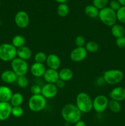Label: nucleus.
Returning a JSON list of instances; mask_svg holds the SVG:
<instances>
[{
	"mask_svg": "<svg viewBox=\"0 0 125 126\" xmlns=\"http://www.w3.org/2000/svg\"><path fill=\"white\" fill-rule=\"evenodd\" d=\"M109 7L115 12H116L121 7V5L117 0H111L109 2Z\"/></svg>",
	"mask_w": 125,
	"mask_h": 126,
	"instance_id": "35",
	"label": "nucleus"
},
{
	"mask_svg": "<svg viewBox=\"0 0 125 126\" xmlns=\"http://www.w3.org/2000/svg\"><path fill=\"white\" fill-rule=\"evenodd\" d=\"M24 114V110L21 106L18 107H12L11 114L15 118L22 117Z\"/></svg>",
	"mask_w": 125,
	"mask_h": 126,
	"instance_id": "31",
	"label": "nucleus"
},
{
	"mask_svg": "<svg viewBox=\"0 0 125 126\" xmlns=\"http://www.w3.org/2000/svg\"><path fill=\"white\" fill-rule=\"evenodd\" d=\"M25 43L26 39L25 37L23 36L20 35V34H17V35L14 36L12 39V41H11V44L16 49H18L21 47L25 46Z\"/></svg>",
	"mask_w": 125,
	"mask_h": 126,
	"instance_id": "24",
	"label": "nucleus"
},
{
	"mask_svg": "<svg viewBox=\"0 0 125 126\" xmlns=\"http://www.w3.org/2000/svg\"><path fill=\"white\" fill-rule=\"evenodd\" d=\"M45 63L48 68L52 70H58L61 66V59L55 54H49Z\"/></svg>",
	"mask_w": 125,
	"mask_h": 126,
	"instance_id": "12",
	"label": "nucleus"
},
{
	"mask_svg": "<svg viewBox=\"0 0 125 126\" xmlns=\"http://www.w3.org/2000/svg\"><path fill=\"white\" fill-rule=\"evenodd\" d=\"M124 78V73L118 69H110L105 71L103 75L102 79L104 82L109 85H116L122 81Z\"/></svg>",
	"mask_w": 125,
	"mask_h": 126,
	"instance_id": "4",
	"label": "nucleus"
},
{
	"mask_svg": "<svg viewBox=\"0 0 125 126\" xmlns=\"http://www.w3.org/2000/svg\"><path fill=\"white\" fill-rule=\"evenodd\" d=\"M84 47L85 48L87 52L93 54V53L97 52L99 50V46L98 43H96V42L90 41H88L86 43Z\"/></svg>",
	"mask_w": 125,
	"mask_h": 126,
	"instance_id": "25",
	"label": "nucleus"
},
{
	"mask_svg": "<svg viewBox=\"0 0 125 126\" xmlns=\"http://www.w3.org/2000/svg\"><path fill=\"white\" fill-rule=\"evenodd\" d=\"M30 92L32 95L41 94L42 87L38 84H34L31 87Z\"/></svg>",
	"mask_w": 125,
	"mask_h": 126,
	"instance_id": "34",
	"label": "nucleus"
},
{
	"mask_svg": "<svg viewBox=\"0 0 125 126\" xmlns=\"http://www.w3.org/2000/svg\"><path fill=\"white\" fill-rule=\"evenodd\" d=\"M31 50L28 47L24 46L18 49H17V57L27 61L31 59Z\"/></svg>",
	"mask_w": 125,
	"mask_h": 126,
	"instance_id": "19",
	"label": "nucleus"
},
{
	"mask_svg": "<svg viewBox=\"0 0 125 126\" xmlns=\"http://www.w3.org/2000/svg\"><path fill=\"white\" fill-rule=\"evenodd\" d=\"M23 101H24V97L23 94L20 92H15L12 94L9 103L12 107H18V106H21Z\"/></svg>",
	"mask_w": 125,
	"mask_h": 126,
	"instance_id": "23",
	"label": "nucleus"
},
{
	"mask_svg": "<svg viewBox=\"0 0 125 126\" xmlns=\"http://www.w3.org/2000/svg\"><path fill=\"white\" fill-rule=\"evenodd\" d=\"M55 84L56 85V87H57L58 89H63L65 87V86H66V82L62 81V80L60 79H59L55 82Z\"/></svg>",
	"mask_w": 125,
	"mask_h": 126,
	"instance_id": "37",
	"label": "nucleus"
},
{
	"mask_svg": "<svg viewBox=\"0 0 125 126\" xmlns=\"http://www.w3.org/2000/svg\"><path fill=\"white\" fill-rule=\"evenodd\" d=\"M111 33L116 39L125 36V28L121 24L116 23L111 27Z\"/></svg>",
	"mask_w": 125,
	"mask_h": 126,
	"instance_id": "20",
	"label": "nucleus"
},
{
	"mask_svg": "<svg viewBox=\"0 0 125 126\" xmlns=\"http://www.w3.org/2000/svg\"><path fill=\"white\" fill-rule=\"evenodd\" d=\"M115 44L118 47L120 48V49L125 48V36L116 38L115 40Z\"/></svg>",
	"mask_w": 125,
	"mask_h": 126,
	"instance_id": "36",
	"label": "nucleus"
},
{
	"mask_svg": "<svg viewBox=\"0 0 125 126\" xmlns=\"http://www.w3.org/2000/svg\"><path fill=\"white\" fill-rule=\"evenodd\" d=\"M75 105L82 113H87L93 110V100L87 93L81 92L75 98Z\"/></svg>",
	"mask_w": 125,
	"mask_h": 126,
	"instance_id": "2",
	"label": "nucleus"
},
{
	"mask_svg": "<svg viewBox=\"0 0 125 126\" xmlns=\"http://www.w3.org/2000/svg\"><path fill=\"white\" fill-rule=\"evenodd\" d=\"M43 78L47 83L51 84H55V82L60 79L58 70L50 68L46 69Z\"/></svg>",
	"mask_w": 125,
	"mask_h": 126,
	"instance_id": "16",
	"label": "nucleus"
},
{
	"mask_svg": "<svg viewBox=\"0 0 125 126\" xmlns=\"http://www.w3.org/2000/svg\"><path fill=\"white\" fill-rule=\"evenodd\" d=\"M59 78L62 81H69L73 78L74 73L72 70L69 68H63L58 71Z\"/></svg>",
	"mask_w": 125,
	"mask_h": 126,
	"instance_id": "21",
	"label": "nucleus"
},
{
	"mask_svg": "<svg viewBox=\"0 0 125 126\" xmlns=\"http://www.w3.org/2000/svg\"><path fill=\"white\" fill-rule=\"evenodd\" d=\"M58 92V89L55 84L46 83L42 87L41 95L46 99H51L56 96Z\"/></svg>",
	"mask_w": 125,
	"mask_h": 126,
	"instance_id": "11",
	"label": "nucleus"
},
{
	"mask_svg": "<svg viewBox=\"0 0 125 126\" xmlns=\"http://www.w3.org/2000/svg\"><path fill=\"white\" fill-rule=\"evenodd\" d=\"M116 14L117 20L121 23L125 24V6H121Z\"/></svg>",
	"mask_w": 125,
	"mask_h": 126,
	"instance_id": "30",
	"label": "nucleus"
},
{
	"mask_svg": "<svg viewBox=\"0 0 125 126\" xmlns=\"http://www.w3.org/2000/svg\"><path fill=\"white\" fill-rule=\"evenodd\" d=\"M18 76L12 70L4 71L1 75V79L4 82L7 84H12L16 82Z\"/></svg>",
	"mask_w": 125,
	"mask_h": 126,
	"instance_id": "17",
	"label": "nucleus"
},
{
	"mask_svg": "<svg viewBox=\"0 0 125 126\" xmlns=\"http://www.w3.org/2000/svg\"><path fill=\"white\" fill-rule=\"evenodd\" d=\"M16 57L17 49L11 43H2L0 45V60L11 62Z\"/></svg>",
	"mask_w": 125,
	"mask_h": 126,
	"instance_id": "5",
	"label": "nucleus"
},
{
	"mask_svg": "<svg viewBox=\"0 0 125 126\" xmlns=\"http://www.w3.org/2000/svg\"><path fill=\"white\" fill-rule=\"evenodd\" d=\"M56 2H58L59 4H61V3H66V1H67V0H55Z\"/></svg>",
	"mask_w": 125,
	"mask_h": 126,
	"instance_id": "40",
	"label": "nucleus"
},
{
	"mask_svg": "<svg viewBox=\"0 0 125 126\" xmlns=\"http://www.w3.org/2000/svg\"><path fill=\"white\" fill-rule=\"evenodd\" d=\"M61 113L64 120L69 124H75L81 120L82 118V112L75 105L72 103H67L64 105Z\"/></svg>",
	"mask_w": 125,
	"mask_h": 126,
	"instance_id": "1",
	"label": "nucleus"
},
{
	"mask_svg": "<svg viewBox=\"0 0 125 126\" xmlns=\"http://www.w3.org/2000/svg\"><path fill=\"white\" fill-rule=\"evenodd\" d=\"M17 83L18 87L21 89H25L29 84V80L27 78L26 75L25 76H18L17 79Z\"/></svg>",
	"mask_w": 125,
	"mask_h": 126,
	"instance_id": "28",
	"label": "nucleus"
},
{
	"mask_svg": "<svg viewBox=\"0 0 125 126\" xmlns=\"http://www.w3.org/2000/svg\"><path fill=\"white\" fill-rule=\"evenodd\" d=\"M47 99L41 94L32 95L28 100V108L33 112H39L45 109Z\"/></svg>",
	"mask_w": 125,
	"mask_h": 126,
	"instance_id": "6",
	"label": "nucleus"
},
{
	"mask_svg": "<svg viewBox=\"0 0 125 126\" xmlns=\"http://www.w3.org/2000/svg\"><path fill=\"white\" fill-rule=\"evenodd\" d=\"M98 18L103 24L109 27H112L116 24L117 21L116 12L113 11L109 7H106L99 10Z\"/></svg>",
	"mask_w": 125,
	"mask_h": 126,
	"instance_id": "3",
	"label": "nucleus"
},
{
	"mask_svg": "<svg viewBox=\"0 0 125 126\" xmlns=\"http://www.w3.org/2000/svg\"><path fill=\"white\" fill-rule=\"evenodd\" d=\"M12 108L9 102H0V121H6L9 118L11 115Z\"/></svg>",
	"mask_w": 125,
	"mask_h": 126,
	"instance_id": "14",
	"label": "nucleus"
},
{
	"mask_svg": "<svg viewBox=\"0 0 125 126\" xmlns=\"http://www.w3.org/2000/svg\"><path fill=\"white\" fill-rule=\"evenodd\" d=\"M12 94V90L8 86H0V102H9Z\"/></svg>",
	"mask_w": 125,
	"mask_h": 126,
	"instance_id": "18",
	"label": "nucleus"
},
{
	"mask_svg": "<svg viewBox=\"0 0 125 126\" xmlns=\"http://www.w3.org/2000/svg\"><path fill=\"white\" fill-rule=\"evenodd\" d=\"M47 55L44 52H38L36 53L34 56V62L40 63H44L46 62Z\"/></svg>",
	"mask_w": 125,
	"mask_h": 126,
	"instance_id": "29",
	"label": "nucleus"
},
{
	"mask_svg": "<svg viewBox=\"0 0 125 126\" xmlns=\"http://www.w3.org/2000/svg\"><path fill=\"white\" fill-rule=\"evenodd\" d=\"M108 108L113 113H118L121 110V105L120 102L114 100H110L109 102Z\"/></svg>",
	"mask_w": 125,
	"mask_h": 126,
	"instance_id": "27",
	"label": "nucleus"
},
{
	"mask_svg": "<svg viewBox=\"0 0 125 126\" xmlns=\"http://www.w3.org/2000/svg\"><path fill=\"white\" fill-rule=\"evenodd\" d=\"M109 97L111 100L120 102L125 100V88L118 86L113 89L109 93Z\"/></svg>",
	"mask_w": 125,
	"mask_h": 126,
	"instance_id": "13",
	"label": "nucleus"
},
{
	"mask_svg": "<svg viewBox=\"0 0 125 126\" xmlns=\"http://www.w3.org/2000/svg\"></svg>",
	"mask_w": 125,
	"mask_h": 126,
	"instance_id": "42",
	"label": "nucleus"
},
{
	"mask_svg": "<svg viewBox=\"0 0 125 126\" xmlns=\"http://www.w3.org/2000/svg\"><path fill=\"white\" fill-rule=\"evenodd\" d=\"M29 70L33 76L36 78H40L44 76L46 68L44 63L34 62L31 66Z\"/></svg>",
	"mask_w": 125,
	"mask_h": 126,
	"instance_id": "15",
	"label": "nucleus"
},
{
	"mask_svg": "<svg viewBox=\"0 0 125 126\" xmlns=\"http://www.w3.org/2000/svg\"><path fill=\"white\" fill-rule=\"evenodd\" d=\"M109 0H93V5L99 10L107 7Z\"/></svg>",
	"mask_w": 125,
	"mask_h": 126,
	"instance_id": "32",
	"label": "nucleus"
},
{
	"mask_svg": "<svg viewBox=\"0 0 125 126\" xmlns=\"http://www.w3.org/2000/svg\"><path fill=\"white\" fill-rule=\"evenodd\" d=\"M87 54L88 52L84 47H76L71 52L69 57L72 62L78 63L83 61L87 58Z\"/></svg>",
	"mask_w": 125,
	"mask_h": 126,
	"instance_id": "10",
	"label": "nucleus"
},
{
	"mask_svg": "<svg viewBox=\"0 0 125 126\" xmlns=\"http://www.w3.org/2000/svg\"><path fill=\"white\" fill-rule=\"evenodd\" d=\"M121 6H125V0H117Z\"/></svg>",
	"mask_w": 125,
	"mask_h": 126,
	"instance_id": "39",
	"label": "nucleus"
},
{
	"mask_svg": "<svg viewBox=\"0 0 125 126\" xmlns=\"http://www.w3.org/2000/svg\"><path fill=\"white\" fill-rule=\"evenodd\" d=\"M11 66L12 70L17 76H25L29 70V65L27 62L18 57H16L11 62Z\"/></svg>",
	"mask_w": 125,
	"mask_h": 126,
	"instance_id": "7",
	"label": "nucleus"
},
{
	"mask_svg": "<svg viewBox=\"0 0 125 126\" xmlns=\"http://www.w3.org/2000/svg\"><path fill=\"white\" fill-rule=\"evenodd\" d=\"M1 1L0 0V6H1Z\"/></svg>",
	"mask_w": 125,
	"mask_h": 126,
	"instance_id": "41",
	"label": "nucleus"
},
{
	"mask_svg": "<svg viewBox=\"0 0 125 126\" xmlns=\"http://www.w3.org/2000/svg\"><path fill=\"white\" fill-rule=\"evenodd\" d=\"M56 12H57V14L60 17H66L69 14V6L66 3L59 4Z\"/></svg>",
	"mask_w": 125,
	"mask_h": 126,
	"instance_id": "26",
	"label": "nucleus"
},
{
	"mask_svg": "<svg viewBox=\"0 0 125 126\" xmlns=\"http://www.w3.org/2000/svg\"><path fill=\"white\" fill-rule=\"evenodd\" d=\"M74 42L76 47H85L86 43H87L85 37L82 35H78L76 36L75 38Z\"/></svg>",
	"mask_w": 125,
	"mask_h": 126,
	"instance_id": "33",
	"label": "nucleus"
},
{
	"mask_svg": "<svg viewBox=\"0 0 125 126\" xmlns=\"http://www.w3.org/2000/svg\"><path fill=\"white\" fill-rule=\"evenodd\" d=\"M84 12L86 16L91 18H96L99 16V10L94 5L89 4L85 7Z\"/></svg>",
	"mask_w": 125,
	"mask_h": 126,
	"instance_id": "22",
	"label": "nucleus"
},
{
	"mask_svg": "<svg viewBox=\"0 0 125 126\" xmlns=\"http://www.w3.org/2000/svg\"><path fill=\"white\" fill-rule=\"evenodd\" d=\"M15 23L20 29L26 28L29 24V16L26 12L20 11L15 16Z\"/></svg>",
	"mask_w": 125,
	"mask_h": 126,
	"instance_id": "9",
	"label": "nucleus"
},
{
	"mask_svg": "<svg viewBox=\"0 0 125 126\" xmlns=\"http://www.w3.org/2000/svg\"><path fill=\"white\" fill-rule=\"evenodd\" d=\"M109 102L106 96L99 95L93 100V109L97 113H103L108 108Z\"/></svg>",
	"mask_w": 125,
	"mask_h": 126,
	"instance_id": "8",
	"label": "nucleus"
},
{
	"mask_svg": "<svg viewBox=\"0 0 125 126\" xmlns=\"http://www.w3.org/2000/svg\"><path fill=\"white\" fill-rule=\"evenodd\" d=\"M74 126H87V125L83 121L80 120L74 124Z\"/></svg>",
	"mask_w": 125,
	"mask_h": 126,
	"instance_id": "38",
	"label": "nucleus"
}]
</instances>
